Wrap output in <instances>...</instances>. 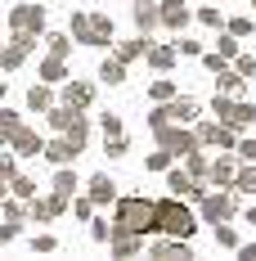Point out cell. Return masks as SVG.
I'll use <instances>...</instances> for the list:
<instances>
[{
  "mask_svg": "<svg viewBox=\"0 0 256 261\" xmlns=\"http://www.w3.org/2000/svg\"><path fill=\"white\" fill-rule=\"evenodd\" d=\"M112 230H130V234L157 230V203H149V198H122V203H117V225H112Z\"/></svg>",
  "mask_w": 256,
  "mask_h": 261,
  "instance_id": "cell-1",
  "label": "cell"
},
{
  "mask_svg": "<svg viewBox=\"0 0 256 261\" xmlns=\"http://www.w3.org/2000/svg\"><path fill=\"white\" fill-rule=\"evenodd\" d=\"M193 212L184 207V203H176V198H166V203H157V230H166V234L176 239H189L193 234Z\"/></svg>",
  "mask_w": 256,
  "mask_h": 261,
  "instance_id": "cell-2",
  "label": "cell"
},
{
  "mask_svg": "<svg viewBox=\"0 0 256 261\" xmlns=\"http://www.w3.org/2000/svg\"><path fill=\"white\" fill-rule=\"evenodd\" d=\"M72 36L81 45H108L112 41V23L103 14H72Z\"/></svg>",
  "mask_w": 256,
  "mask_h": 261,
  "instance_id": "cell-3",
  "label": "cell"
},
{
  "mask_svg": "<svg viewBox=\"0 0 256 261\" xmlns=\"http://www.w3.org/2000/svg\"><path fill=\"white\" fill-rule=\"evenodd\" d=\"M45 23V9L41 5H14V14H9V27L18 32V36H36Z\"/></svg>",
  "mask_w": 256,
  "mask_h": 261,
  "instance_id": "cell-4",
  "label": "cell"
},
{
  "mask_svg": "<svg viewBox=\"0 0 256 261\" xmlns=\"http://www.w3.org/2000/svg\"><path fill=\"white\" fill-rule=\"evenodd\" d=\"M157 140H162V149H171V153H189V149H198V135H189V130H176L171 122L166 126H157Z\"/></svg>",
  "mask_w": 256,
  "mask_h": 261,
  "instance_id": "cell-5",
  "label": "cell"
},
{
  "mask_svg": "<svg viewBox=\"0 0 256 261\" xmlns=\"http://www.w3.org/2000/svg\"><path fill=\"white\" fill-rule=\"evenodd\" d=\"M216 113H220V122H225V126H247V122H256V108H252V104H230V99H216Z\"/></svg>",
  "mask_w": 256,
  "mask_h": 261,
  "instance_id": "cell-6",
  "label": "cell"
},
{
  "mask_svg": "<svg viewBox=\"0 0 256 261\" xmlns=\"http://www.w3.org/2000/svg\"><path fill=\"white\" fill-rule=\"evenodd\" d=\"M9 149H14L18 158H36V153H45V140H41L36 130L18 126V130H14V140H9Z\"/></svg>",
  "mask_w": 256,
  "mask_h": 261,
  "instance_id": "cell-7",
  "label": "cell"
},
{
  "mask_svg": "<svg viewBox=\"0 0 256 261\" xmlns=\"http://www.w3.org/2000/svg\"><path fill=\"white\" fill-rule=\"evenodd\" d=\"M203 216L207 221H230L234 216V198L230 194H203Z\"/></svg>",
  "mask_w": 256,
  "mask_h": 261,
  "instance_id": "cell-8",
  "label": "cell"
},
{
  "mask_svg": "<svg viewBox=\"0 0 256 261\" xmlns=\"http://www.w3.org/2000/svg\"><path fill=\"white\" fill-rule=\"evenodd\" d=\"M77 153H81V144L72 140V135H63V140H50V144H45V158L59 162V167H63V162H72Z\"/></svg>",
  "mask_w": 256,
  "mask_h": 261,
  "instance_id": "cell-9",
  "label": "cell"
},
{
  "mask_svg": "<svg viewBox=\"0 0 256 261\" xmlns=\"http://www.w3.org/2000/svg\"><path fill=\"white\" fill-rule=\"evenodd\" d=\"M153 257H162V261L180 257V261H184V257H193V252H189V243H180V239L171 234V239H157V243H153Z\"/></svg>",
  "mask_w": 256,
  "mask_h": 261,
  "instance_id": "cell-10",
  "label": "cell"
},
{
  "mask_svg": "<svg viewBox=\"0 0 256 261\" xmlns=\"http://www.w3.org/2000/svg\"><path fill=\"white\" fill-rule=\"evenodd\" d=\"M198 144H225V149H230L234 135L225 126H216V122H203V126H198Z\"/></svg>",
  "mask_w": 256,
  "mask_h": 261,
  "instance_id": "cell-11",
  "label": "cell"
},
{
  "mask_svg": "<svg viewBox=\"0 0 256 261\" xmlns=\"http://www.w3.org/2000/svg\"><path fill=\"white\" fill-rule=\"evenodd\" d=\"M166 113V122H193L198 117V99H176L171 108H162Z\"/></svg>",
  "mask_w": 256,
  "mask_h": 261,
  "instance_id": "cell-12",
  "label": "cell"
},
{
  "mask_svg": "<svg viewBox=\"0 0 256 261\" xmlns=\"http://www.w3.org/2000/svg\"><path fill=\"white\" fill-rule=\"evenodd\" d=\"M166 185H171V194H189V198H203V189L193 185V176H189V171H171V176H166Z\"/></svg>",
  "mask_w": 256,
  "mask_h": 261,
  "instance_id": "cell-13",
  "label": "cell"
},
{
  "mask_svg": "<svg viewBox=\"0 0 256 261\" xmlns=\"http://www.w3.org/2000/svg\"><path fill=\"white\" fill-rule=\"evenodd\" d=\"M63 99H68V108H86L90 99H95V90H90L86 81H72V86L63 90Z\"/></svg>",
  "mask_w": 256,
  "mask_h": 261,
  "instance_id": "cell-14",
  "label": "cell"
},
{
  "mask_svg": "<svg viewBox=\"0 0 256 261\" xmlns=\"http://www.w3.org/2000/svg\"><path fill=\"white\" fill-rule=\"evenodd\" d=\"M157 14H162V23H166V27H184V23H189V9H184L180 0H166Z\"/></svg>",
  "mask_w": 256,
  "mask_h": 261,
  "instance_id": "cell-15",
  "label": "cell"
},
{
  "mask_svg": "<svg viewBox=\"0 0 256 261\" xmlns=\"http://www.w3.org/2000/svg\"><path fill=\"white\" fill-rule=\"evenodd\" d=\"M112 198H117V185L108 176H95L90 180V203H112Z\"/></svg>",
  "mask_w": 256,
  "mask_h": 261,
  "instance_id": "cell-16",
  "label": "cell"
},
{
  "mask_svg": "<svg viewBox=\"0 0 256 261\" xmlns=\"http://www.w3.org/2000/svg\"><path fill=\"white\" fill-rule=\"evenodd\" d=\"M63 207H68V198H59V194H54V198H41V203H32V216H36V221H50V216H59Z\"/></svg>",
  "mask_w": 256,
  "mask_h": 261,
  "instance_id": "cell-17",
  "label": "cell"
},
{
  "mask_svg": "<svg viewBox=\"0 0 256 261\" xmlns=\"http://www.w3.org/2000/svg\"><path fill=\"white\" fill-rule=\"evenodd\" d=\"M27 108H36V113H50V108H54L50 90H45V86H32V90H27Z\"/></svg>",
  "mask_w": 256,
  "mask_h": 261,
  "instance_id": "cell-18",
  "label": "cell"
},
{
  "mask_svg": "<svg viewBox=\"0 0 256 261\" xmlns=\"http://www.w3.org/2000/svg\"><path fill=\"white\" fill-rule=\"evenodd\" d=\"M23 126V122H18V113H9V108H0V144H9V140H14V130Z\"/></svg>",
  "mask_w": 256,
  "mask_h": 261,
  "instance_id": "cell-19",
  "label": "cell"
},
{
  "mask_svg": "<svg viewBox=\"0 0 256 261\" xmlns=\"http://www.w3.org/2000/svg\"><path fill=\"white\" fill-rule=\"evenodd\" d=\"M72 189H77V176H72V171L63 167V171L54 176V194H59V198H72Z\"/></svg>",
  "mask_w": 256,
  "mask_h": 261,
  "instance_id": "cell-20",
  "label": "cell"
},
{
  "mask_svg": "<svg viewBox=\"0 0 256 261\" xmlns=\"http://www.w3.org/2000/svg\"><path fill=\"white\" fill-rule=\"evenodd\" d=\"M135 23H139V32H149V27L162 23V14H157L153 5H139V9H135Z\"/></svg>",
  "mask_w": 256,
  "mask_h": 261,
  "instance_id": "cell-21",
  "label": "cell"
},
{
  "mask_svg": "<svg viewBox=\"0 0 256 261\" xmlns=\"http://www.w3.org/2000/svg\"><path fill=\"white\" fill-rule=\"evenodd\" d=\"M41 77L50 81V86H54V81H63V59H59V54H50V59L41 63Z\"/></svg>",
  "mask_w": 256,
  "mask_h": 261,
  "instance_id": "cell-22",
  "label": "cell"
},
{
  "mask_svg": "<svg viewBox=\"0 0 256 261\" xmlns=\"http://www.w3.org/2000/svg\"><path fill=\"white\" fill-rule=\"evenodd\" d=\"M234 189H238V194H256V167H247V171H234Z\"/></svg>",
  "mask_w": 256,
  "mask_h": 261,
  "instance_id": "cell-23",
  "label": "cell"
},
{
  "mask_svg": "<svg viewBox=\"0 0 256 261\" xmlns=\"http://www.w3.org/2000/svg\"><path fill=\"white\" fill-rule=\"evenodd\" d=\"M149 63H153V68H171V59H176V50H166V45H149Z\"/></svg>",
  "mask_w": 256,
  "mask_h": 261,
  "instance_id": "cell-24",
  "label": "cell"
},
{
  "mask_svg": "<svg viewBox=\"0 0 256 261\" xmlns=\"http://www.w3.org/2000/svg\"><path fill=\"white\" fill-rule=\"evenodd\" d=\"M14 194H18V198H36V180H32V176H18V171H14Z\"/></svg>",
  "mask_w": 256,
  "mask_h": 261,
  "instance_id": "cell-25",
  "label": "cell"
},
{
  "mask_svg": "<svg viewBox=\"0 0 256 261\" xmlns=\"http://www.w3.org/2000/svg\"><path fill=\"white\" fill-rule=\"evenodd\" d=\"M184 158H189V176H207V171H211V162H207V158L198 153V149H189Z\"/></svg>",
  "mask_w": 256,
  "mask_h": 261,
  "instance_id": "cell-26",
  "label": "cell"
},
{
  "mask_svg": "<svg viewBox=\"0 0 256 261\" xmlns=\"http://www.w3.org/2000/svg\"><path fill=\"white\" fill-rule=\"evenodd\" d=\"M99 77L108 81V86H117V81L126 77V72H122V59H112V63H103V68H99Z\"/></svg>",
  "mask_w": 256,
  "mask_h": 261,
  "instance_id": "cell-27",
  "label": "cell"
},
{
  "mask_svg": "<svg viewBox=\"0 0 256 261\" xmlns=\"http://www.w3.org/2000/svg\"><path fill=\"white\" fill-rule=\"evenodd\" d=\"M220 90H225V95H238V90H243V77L225 68V72H220Z\"/></svg>",
  "mask_w": 256,
  "mask_h": 261,
  "instance_id": "cell-28",
  "label": "cell"
},
{
  "mask_svg": "<svg viewBox=\"0 0 256 261\" xmlns=\"http://www.w3.org/2000/svg\"><path fill=\"white\" fill-rule=\"evenodd\" d=\"M144 50H149V41H130V45H122V50H117V59H122V63H130L135 54H144Z\"/></svg>",
  "mask_w": 256,
  "mask_h": 261,
  "instance_id": "cell-29",
  "label": "cell"
},
{
  "mask_svg": "<svg viewBox=\"0 0 256 261\" xmlns=\"http://www.w3.org/2000/svg\"><path fill=\"white\" fill-rule=\"evenodd\" d=\"M103 140H108V135H103ZM103 153H108V158H122V153H126V140H122V135H112V140L103 144Z\"/></svg>",
  "mask_w": 256,
  "mask_h": 261,
  "instance_id": "cell-30",
  "label": "cell"
},
{
  "mask_svg": "<svg viewBox=\"0 0 256 261\" xmlns=\"http://www.w3.org/2000/svg\"><path fill=\"white\" fill-rule=\"evenodd\" d=\"M211 176L216 180H234V162L225 158V162H211Z\"/></svg>",
  "mask_w": 256,
  "mask_h": 261,
  "instance_id": "cell-31",
  "label": "cell"
},
{
  "mask_svg": "<svg viewBox=\"0 0 256 261\" xmlns=\"http://www.w3.org/2000/svg\"><path fill=\"white\" fill-rule=\"evenodd\" d=\"M243 81H256V59H238V68H234Z\"/></svg>",
  "mask_w": 256,
  "mask_h": 261,
  "instance_id": "cell-32",
  "label": "cell"
},
{
  "mask_svg": "<svg viewBox=\"0 0 256 261\" xmlns=\"http://www.w3.org/2000/svg\"><path fill=\"white\" fill-rule=\"evenodd\" d=\"M171 158H176L171 149H157V153L149 158V167H153V171H166V162H171Z\"/></svg>",
  "mask_w": 256,
  "mask_h": 261,
  "instance_id": "cell-33",
  "label": "cell"
},
{
  "mask_svg": "<svg viewBox=\"0 0 256 261\" xmlns=\"http://www.w3.org/2000/svg\"><path fill=\"white\" fill-rule=\"evenodd\" d=\"M45 41H50V54H59V59L68 54V36H59V32H54V36H45Z\"/></svg>",
  "mask_w": 256,
  "mask_h": 261,
  "instance_id": "cell-34",
  "label": "cell"
},
{
  "mask_svg": "<svg viewBox=\"0 0 256 261\" xmlns=\"http://www.w3.org/2000/svg\"><path fill=\"white\" fill-rule=\"evenodd\" d=\"M203 63H207V72H216V77H220V72H225V54H207Z\"/></svg>",
  "mask_w": 256,
  "mask_h": 261,
  "instance_id": "cell-35",
  "label": "cell"
},
{
  "mask_svg": "<svg viewBox=\"0 0 256 261\" xmlns=\"http://www.w3.org/2000/svg\"><path fill=\"white\" fill-rule=\"evenodd\" d=\"M0 180H14V153H0Z\"/></svg>",
  "mask_w": 256,
  "mask_h": 261,
  "instance_id": "cell-36",
  "label": "cell"
},
{
  "mask_svg": "<svg viewBox=\"0 0 256 261\" xmlns=\"http://www.w3.org/2000/svg\"><path fill=\"white\" fill-rule=\"evenodd\" d=\"M18 230H23L18 221H5V225H0V243H9V239H18Z\"/></svg>",
  "mask_w": 256,
  "mask_h": 261,
  "instance_id": "cell-37",
  "label": "cell"
},
{
  "mask_svg": "<svg viewBox=\"0 0 256 261\" xmlns=\"http://www.w3.org/2000/svg\"><path fill=\"white\" fill-rule=\"evenodd\" d=\"M216 243H225V248H234V243H238V234H234L230 225H220V230H216Z\"/></svg>",
  "mask_w": 256,
  "mask_h": 261,
  "instance_id": "cell-38",
  "label": "cell"
},
{
  "mask_svg": "<svg viewBox=\"0 0 256 261\" xmlns=\"http://www.w3.org/2000/svg\"><path fill=\"white\" fill-rule=\"evenodd\" d=\"M103 135H122V122H117L112 113H103Z\"/></svg>",
  "mask_w": 256,
  "mask_h": 261,
  "instance_id": "cell-39",
  "label": "cell"
},
{
  "mask_svg": "<svg viewBox=\"0 0 256 261\" xmlns=\"http://www.w3.org/2000/svg\"><path fill=\"white\" fill-rule=\"evenodd\" d=\"M90 234L99 239V243H108V239H112V225H103V221H95V230H90Z\"/></svg>",
  "mask_w": 256,
  "mask_h": 261,
  "instance_id": "cell-40",
  "label": "cell"
},
{
  "mask_svg": "<svg viewBox=\"0 0 256 261\" xmlns=\"http://www.w3.org/2000/svg\"><path fill=\"white\" fill-rule=\"evenodd\" d=\"M171 90H176L171 81H157V86H153V99H171Z\"/></svg>",
  "mask_w": 256,
  "mask_h": 261,
  "instance_id": "cell-41",
  "label": "cell"
},
{
  "mask_svg": "<svg viewBox=\"0 0 256 261\" xmlns=\"http://www.w3.org/2000/svg\"><path fill=\"white\" fill-rule=\"evenodd\" d=\"M230 32H234V36H247V32H252V23H247V18H234Z\"/></svg>",
  "mask_w": 256,
  "mask_h": 261,
  "instance_id": "cell-42",
  "label": "cell"
},
{
  "mask_svg": "<svg viewBox=\"0 0 256 261\" xmlns=\"http://www.w3.org/2000/svg\"><path fill=\"white\" fill-rule=\"evenodd\" d=\"M220 54H225V59H230V54H238V41H234V32L220 41Z\"/></svg>",
  "mask_w": 256,
  "mask_h": 261,
  "instance_id": "cell-43",
  "label": "cell"
},
{
  "mask_svg": "<svg viewBox=\"0 0 256 261\" xmlns=\"http://www.w3.org/2000/svg\"><path fill=\"white\" fill-rule=\"evenodd\" d=\"M5 216L9 221H23V203H5Z\"/></svg>",
  "mask_w": 256,
  "mask_h": 261,
  "instance_id": "cell-44",
  "label": "cell"
},
{
  "mask_svg": "<svg viewBox=\"0 0 256 261\" xmlns=\"http://www.w3.org/2000/svg\"><path fill=\"white\" fill-rule=\"evenodd\" d=\"M198 18H203L207 27H220V14H216V9H203V14H198Z\"/></svg>",
  "mask_w": 256,
  "mask_h": 261,
  "instance_id": "cell-45",
  "label": "cell"
},
{
  "mask_svg": "<svg viewBox=\"0 0 256 261\" xmlns=\"http://www.w3.org/2000/svg\"><path fill=\"white\" fill-rule=\"evenodd\" d=\"M238 153H243V158H256V140H243V144H238Z\"/></svg>",
  "mask_w": 256,
  "mask_h": 261,
  "instance_id": "cell-46",
  "label": "cell"
},
{
  "mask_svg": "<svg viewBox=\"0 0 256 261\" xmlns=\"http://www.w3.org/2000/svg\"><path fill=\"white\" fill-rule=\"evenodd\" d=\"M243 261H256V243H247V248H243Z\"/></svg>",
  "mask_w": 256,
  "mask_h": 261,
  "instance_id": "cell-47",
  "label": "cell"
},
{
  "mask_svg": "<svg viewBox=\"0 0 256 261\" xmlns=\"http://www.w3.org/2000/svg\"><path fill=\"white\" fill-rule=\"evenodd\" d=\"M247 221H252V225H256V207H252V212H247Z\"/></svg>",
  "mask_w": 256,
  "mask_h": 261,
  "instance_id": "cell-48",
  "label": "cell"
},
{
  "mask_svg": "<svg viewBox=\"0 0 256 261\" xmlns=\"http://www.w3.org/2000/svg\"><path fill=\"white\" fill-rule=\"evenodd\" d=\"M0 99H5V81H0Z\"/></svg>",
  "mask_w": 256,
  "mask_h": 261,
  "instance_id": "cell-49",
  "label": "cell"
}]
</instances>
